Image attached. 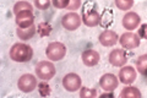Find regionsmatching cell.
<instances>
[{
    "mask_svg": "<svg viewBox=\"0 0 147 98\" xmlns=\"http://www.w3.org/2000/svg\"><path fill=\"white\" fill-rule=\"evenodd\" d=\"M10 59L16 63H27L33 57V49L25 43H16L10 49Z\"/></svg>",
    "mask_w": 147,
    "mask_h": 98,
    "instance_id": "cell-1",
    "label": "cell"
},
{
    "mask_svg": "<svg viewBox=\"0 0 147 98\" xmlns=\"http://www.w3.org/2000/svg\"><path fill=\"white\" fill-rule=\"evenodd\" d=\"M45 55L52 62H59L63 60L66 55V47L60 42H52L47 45L45 49Z\"/></svg>",
    "mask_w": 147,
    "mask_h": 98,
    "instance_id": "cell-2",
    "label": "cell"
},
{
    "mask_svg": "<svg viewBox=\"0 0 147 98\" xmlns=\"http://www.w3.org/2000/svg\"><path fill=\"white\" fill-rule=\"evenodd\" d=\"M36 75L42 81H48L55 76V66L53 63L43 60L36 65Z\"/></svg>",
    "mask_w": 147,
    "mask_h": 98,
    "instance_id": "cell-3",
    "label": "cell"
},
{
    "mask_svg": "<svg viewBox=\"0 0 147 98\" xmlns=\"http://www.w3.org/2000/svg\"><path fill=\"white\" fill-rule=\"evenodd\" d=\"M82 23V17L76 12H69L61 18V25L67 31H76Z\"/></svg>",
    "mask_w": 147,
    "mask_h": 98,
    "instance_id": "cell-4",
    "label": "cell"
},
{
    "mask_svg": "<svg viewBox=\"0 0 147 98\" xmlns=\"http://www.w3.org/2000/svg\"><path fill=\"white\" fill-rule=\"evenodd\" d=\"M17 87H18V90L25 93H30L32 91H34L37 87L36 76L32 75V74H25V75H22L17 81Z\"/></svg>",
    "mask_w": 147,
    "mask_h": 98,
    "instance_id": "cell-5",
    "label": "cell"
},
{
    "mask_svg": "<svg viewBox=\"0 0 147 98\" xmlns=\"http://www.w3.org/2000/svg\"><path fill=\"white\" fill-rule=\"evenodd\" d=\"M82 80L81 77L75 72L66 74L63 78V87L69 92H76L81 88Z\"/></svg>",
    "mask_w": 147,
    "mask_h": 98,
    "instance_id": "cell-6",
    "label": "cell"
},
{
    "mask_svg": "<svg viewBox=\"0 0 147 98\" xmlns=\"http://www.w3.org/2000/svg\"><path fill=\"white\" fill-rule=\"evenodd\" d=\"M119 43L125 49H136L140 45V36L134 32H125L119 37Z\"/></svg>",
    "mask_w": 147,
    "mask_h": 98,
    "instance_id": "cell-7",
    "label": "cell"
},
{
    "mask_svg": "<svg viewBox=\"0 0 147 98\" xmlns=\"http://www.w3.org/2000/svg\"><path fill=\"white\" fill-rule=\"evenodd\" d=\"M81 17H82V22L87 27H96L100 22V15L96 9H85L82 11Z\"/></svg>",
    "mask_w": 147,
    "mask_h": 98,
    "instance_id": "cell-8",
    "label": "cell"
},
{
    "mask_svg": "<svg viewBox=\"0 0 147 98\" xmlns=\"http://www.w3.org/2000/svg\"><path fill=\"white\" fill-rule=\"evenodd\" d=\"M118 85H119V80L113 74H104L99 78V86L105 92H113L115 88H118Z\"/></svg>",
    "mask_w": 147,
    "mask_h": 98,
    "instance_id": "cell-9",
    "label": "cell"
},
{
    "mask_svg": "<svg viewBox=\"0 0 147 98\" xmlns=\"http://www.w3.org/2000/svg\"><path fill=\"white\" fill-rule=\"evenodd\" d=\"M136 69H134L130 65L127 66H121L119 71V81L124 85H131L136 80Z\"/></svg>",
    "mask_w": 147,
    "mask_h": 98,
    "instance_id": "cell-10",
    "label": "cell"
},
{
    "mask_svg": "<svg viewBox=\"0 0 147 98\" xmlns=\"http://www.w3.org/2000/svg\"><path fill=\"white\" fill-rule=\"evenodd\" d=\"M140 23H141V17L134 11L126 12L123 17V26L125 30H129V31L136 30Z\"/></svg>",
    "mask_w": 147,
    "mask_h": 98,
    "instance_id": "cell-11",
    "label": "cell"
},
{
    "mask_svg": "<svg viewBox=\"0 0 147 98\" xmlns=\"http://www.w3.org/2000/svg\"><path fill=\"white\" fill-rule=\"evenodd\" d=\"M109 63L115 68H121L126 64L127 59H126V54L123 49H114L110 52L109 57H108Z\"/></svg>",
    "mask_w": 147,
    "mask_h": 98,
    "instance_id": "cell-12",
    "label": "cell"
},
{
    "mask_svg": "<svg viewBox=\"0 0 147 98\" xmlns=\"http://www.w3.org/2000/svg\"><path fill=\"white\" fill-rule=\"evenodd\" d=\"M99 43L103 47H113L118 43L119 37L118 33H115L112 30H104L102 33L99 34Z\"/></svg>",
    "mask_w": 147,
    "mask_h": 98,
    "instance_id": "cell-13",
    "label": "cell"
},
{
    "mask_svg": "<svg viewBox=\"0 0 147 98\" xmlns=\"http://www.w3.org/2000/svg\"><path fill=\"white\" fill-rule=\"evenodd\" d=\"M16 25L21 28H26V27H31L34 22V15L32 11H22L18 12L16 15Z\"/></svg>",
    "mask_w": 147,
    "mask_h": 98,
    "instance_id": "cell-14",
    "label": "cell"
},
{
    "mask_svg": "<svg viewBox=\"0 0 147 98\" xmlns=\"http://www.w3.org/2000/svg\"><path fill=\"white\" fill-rule=\"evenodd\" d=\"M81 59L86 66H96L100 60V55L93 49H87L81 54Z\"/></svg>",
    "mask_w": 147,
    "mask_h": 98,
    "instance_id": "cell-15",
    "label": "cell"
},
{
    "mask_svg": "<svg viewBox=\"0 0 147 98\" xmlns=\"http://www.w3.org/2000/svg\"><path fill=\"white\" fill-rule=\"evenodd\" d=\"M36 26L32 25L31 27H26V28H21V27H17L16 30V34L20 39L22 41H28L30 38H32V37L34 36L36 33Z\"/></svg>",
    "mask_w": 147,
    "mask_h": 98,
    "instance_id": "cell-16",
    "label": "cell"
},
{
    "mask_svg": "<svg viewBox=\"0 0 147 98\" xmlns=\"http://www.w3.org/2000/svg\"><path fill=\"white\" fill-rule=\"evenodd\" d=\"M141 92L137 87H134V86H129L126 85L125 88H123V91L120 92L119 97L121 98H141Z\"/></svg>",
    "mask_w": 147,
    "mask_h": 98,
    "instance_id": "cell-17",
    "label": "cell"
},
{
    "mask_svg": "<svg viewBox=\"0 0 147 98\" xmlns=\"http://www.w3.org/2000/svg\"><path fill=\"white\" fill-rule=\"evenodd\" d=\"M22 11H32V5L30 3L24 1V0L16 3L15 5H13V14L17 15L18 12H22Z\"/></svg>",
    "mask_w": 147,
    "mask_h": 98,
    "instance_id": "cell-18",
    "label": "cell"
},
{
    "mask_svg": "<svg viewBox=\"0 0 147 98\" xmlns=\"http://www.w3.org/2000/svg\"><path fill=\"white\" fill-rule=\"evenodd\" d=\"M136 69L140 74H144L145 75V71L147 70V54L144 55H140L136 60Z\"/></svg>",
    "mask_w": 147,
    "mask_h": 98,
    "instance_id": "cell-19",
    "label": "cell"
},
{
    "mask_svg": "<svg viewBox=\"0 0 147 98\" xmlns=\"http://www.w3.org/2000/svg\"><path fill=\"white\" fill-rule=\"evenodd\" d=\"M98 96L97 90L88 87H81L80 88V97L81 98H94Z\"/></svg>",
    "mask_w": 147,
    "mask_h": 98,
    "instance_id": "cell-20",
    "label": "cell"
},
{
    "mask_svg": "<svg viewBox=\"0 0 147 98\" xmlns=\"http://www.w3.org/2000/svg\"><path fill=\"white\" fill-rule=\"evenodd\" d=\"M52 25L49 22H40L38 25V33L42 37H47L52 33Z\"/></svg>",
    "mask_w": 147,
    "mask_h": 98,
    "instance_id": "cell-21",
    "label": "cell"
},
{
    "mask_svg": "<svg viewBox=\"0 0 147 98\" xmlns=\"http://www.w3.org/2000/svg\"><path fill=\"white\" fill-rule=\"evenodd\" d=\"M134 5V0H115V6L121 11L130 10Z\"/></svg>",
    "mask_w": 147,
    "mask_h": 98,
    "instance_id": "cell-22",
    "label": "cell"
},
{
    "mask_svg": "<svg viewBox=\"0 0 147 98\" xmlns=\"http://www.w3.org/2000/svg\"><path fill=\"white\" fill-rule=\"evenodd\" d=\"M38 91H39V95L42 97H47V96L50 95V92H52V91H50V86L45 81L40 82L38 85Z\"/></svg>",
    "mask_w": 147,
    "mask_h": 98,
    "instance_id": "cell-23",
    "label": "cell"
},
{
    "mask_svg": "<svg viewBox=\"0 0 147 98\" xmlns=\"http://www.w3.org/2000/svg\"><path fill=\"white\" fill-rule=\"evenodd\" d=\"M50 4H52V0H34V5L39 10H47L49 9Z\"/></svg>",
    "mask_w": 147,
    "mask_h": 98,
    "instance_id": "cell-24",
    "label": "cell"
},
{
    "mask_svg": "<svg viewBox=\"0 0 147 98\" xmlns=\"http://www.w3.org/2000/svg\"><path fill=\"white\" fill-rule=\"evenodd\" d=\"M70 0H52V4L57 9H67Z\"/></svg>",
    "mask_w": 147,
    "mask_h": 98,
    "instance_id": "cell-25",
    "label": "cell"
},
{
    "mask_svg": "<svg viewBox=\"0 0 147 98\" xmlns=\"http://www.w3.org/2000/svg\"><path fill=\"white\" fill-rule=\"evenodd\" d=\"M81 6V0H70L67 5V10H77Z\"/></svg>",
    "mask_w": 147,
    "mask_h": 98,
    "instance_id": "cell-26",
    "label": "cell"
},
{
    "mask_svg": "<svg viewBox=\"0 0 147 98\" xmlns=\"http://www.w3.org/2000/svg\"><path fill=\"white\" fill-rule=\"evenodd\" d=\"M139 36L141 38H144L147 41V23H144V25L140 26L139 28Z\"/></svg>",
    "mask_w": 147,
    "mask_h": 98,
    "instance_id": "cell-27",
    "label": "cell"
},
{
    "mask_svg": "<svg viewBox=\"0 0 147 98\" xmlns=\"http://www.w3.org/2000/svg\"><path fill=\"white\" fill-rule=\"evenodd\" d=\"M145 75H146V76H147V70H146V71H145Z\"/></svg>",
    "mask_w": 147,
    "mask_h": 98,
    "instance_id": "cell-28",
    "label": "cell"
}]
</instances>
